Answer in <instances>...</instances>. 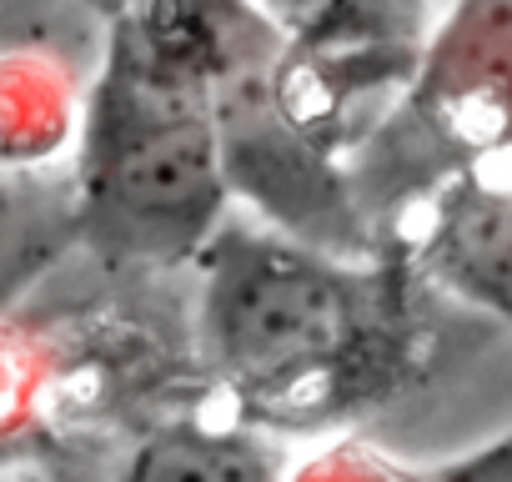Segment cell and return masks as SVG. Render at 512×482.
<instances>
[{
  "label": "cell",
  "mask_w": 512,
  "mask_h": 482,
  "mask_svg": "<svg viewBox=\"0 0 512 482\" xmlns=\"http://www.w3.org/2000/svg\"><path fill=\"white\" fill-rule=\"evenodd\" d=\"M287 437L256 427L236 412L226 417H166L156 422L116 482H287L292 472Z\"/></svg>",
  "instance_id": "4"
},
{
  "label": "cell",
  "mask_w": 512,
  "mask_h": 482,
  "mask_svg": "<svg viewBox=\"0 0 512 482\" xmlns=\"http://www.w3.org/2000/svg\"><path fill=\"white\" fill-rule=\"evenodd\" d=\"M422 482H512V417L487 442L422 467Z\"/></svg>",
  "instance_id": "6"
},
{
  "label": "cell",
  "mask_w": 512,
  "mask_h": 482,
  "mask_svg": "<svg viewBox=\"0 0 512 482\" xmlns=\"http://www.w3.org/2000/svg\"><path fill=\"white\" fill-rule=\"evenodd\" d=\"M226 156L201 61L126 31L81 111V211L96 247L196 262L226 221Z\"/></svg>",
  "instance_id": "2"
},
{
  "label": "cell",
  "mask_w": 512,
  "mask_h": 482,
  "mask_svg": "<svg viewBox=\"0 0 512 482\" xmlns=\"http://www.w3.org/2000/svg\"><path fill=\"white\" fill-rule=\"evenodd\" d=\"M262 6L277 11V16H287V21H322L327 11L347 6V0H262Z\"/></svg>",
  "instance_id": "7"
},
{
  "label": "cell",
  "mask_w": 512,
  "mask_h": 482,
  "mask_svg": "<svg viewBox=\"0 0 512 482\" xmlns=\"http://www.w3.org/2000/svg\"><path fill=\"white\" fill-rule=\"evenodd\" d=\"M417 267L512 332V141L482 146L442 176L417 221Z\"/></svg>",
  "instance_id": "3"
},
{
  "label": "cell",
  "mask_w": 512,
  "mask_h": 482,
  "mask_svg": "<svg viewBox=\"0 0 512 482\" xmlns=\"http://www.w3.org/2000/svg\"><path fill=\"white\" fill-rule=\"evenodd\" d=\"M287 482H422V467L397 462L372 442H327L307 457H292Z\"/></svg>",
  "instance_id": "5"
},
{
  "label": "cell",
  "mask_w": 512,
  "mask_h": 482,
  "mask_svg": "<svg viewBox=\"0 0 512 482\" xmlns=\"http://www.w3.org/2000/svg\"><path fill=\"white\" fill-rule=\"evenodd\" d=\"M196 357L226 412L277 437L322 432L387 392L407 357L392 277L342 247L226 216L196 252Z\"/></svg>",
  "instance_id": "1"
}]
</instances>
